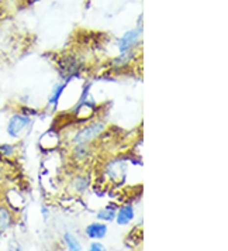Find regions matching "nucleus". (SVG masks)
<instances>
[{
    "mask_svg": "<svg viewBox=\"0 0 228 251\" xmlns=\"http://www.w3.org/2000/svg\"><path fill=\"white\" fill-rule=\"evenodd\" d=\"M107 231H109L107 223H103V222H99V220L91 222L85 227V234L91 241H102L107 236Z\"/></svg>",
    "mask_w": 228,
    "mask_h": 251,
    "instance_id": "8",
    "label": "nucleus"
},
{
    "mask_svg": "<svg viewBox=\"0 0 228 251\" xmlns=\"http://www.w3.org/2000/svg\"><path fill=\"white\" fill-rule=\"evenodd\" d=\"M107 127H109L107 123L104 120H100V119L88 122L86 125L80 126L79 128H76L69 136V146H75V144H94L107 131Z\"/></svg>",
    "mask_w": 228,
    "mask_h": 251,
    "instance_id": "1",
    "label": "nucleus"
},
{
    "mask_svg": "<svg viewBox=\"0 0 228 251\" xmlns=\"http://www.w3.org/2000/svg\"><path fill=\"white\" fill-rule=\"evenodd\" d=\"M16 223V213L6 202H0V234L6 233Z\"/></svg>",
    "mask_w": 228,
    "mask_h": 251,
    "instance_id": "7",
    "label": "nucleus"
},
{
    "mask_svg": "<svg viewBox=\"0 0 228 251\" xmlns=\"http://www.w3.org/2000/svg\"><path fill=\"white\" fill-rule=\"evenodd\" d=\"M17 152V147L14 144H9V143H4V144H0V157L1 158H13Z\"/></svg>",
    "mask_w": 228,
    "mask_h": 251,
    "instance_id": "14",
    "label": "nucleus"
},
{
    "mask_svg": "<svg viewBox=\"0 0 228 251\" xmlns=\"http://www.w3.org/2000/svg\"><path fill=\"white\" fill-rule=\"evenodd\" d=\"M136 216H137L136 206L133 205V203H124V205H121L120 207H117L114 222L118 226H128L131 222H134Z\"/></svg>",
    "mask_w": 228,
    "mask_h": 251,
    "instance_id": "6",
    "label": "nucleus"
},
{
    "mask_svg": "<svg viewBox=\"0 0 228 251\" xmlns=\"http://www.w3.org/2000/svg\"><path fill=\"white\" fill-rule=\"evenodd\" d=\"M91 185V178L89 174H76L70 178L68 182V191L72 195H80L86 194L89 191Z\"/></svg>",
    "mask_w": 228,
    "mask_h": 251,
    "instance_id": "5",
    "label": "nucleus"
},
{
    "mask_svg": "<svg viewBox=\"0 0 228 251\" xmlns=\"http://www.w3.org/2000/svg\"><path fill=\"white\" fill-rule=\"evenodd\" d=\"M22 113L25 114V116H28V117H35V116L40 114V112H38L37 109H33V107H23V109H22Z\"/></svg>",
    "mask_w": 228,
    "mask_h": 251,
    "instance_id": "16",
    "label": "nucleus"
},
{
    "mask_svg": "<svg viewBox=\"0 0 228 251\" xmlns=\"http://www.w3.org/2000/svg\"><path fill=\"white\" fill-rule=\"evenodd\" d=\"M88 251H109L102 241H91L88 246Z\"/></svg>",
    "mask_w": 228,
    "mask_h": 251,
    "instance_id": "15",
    "label": "nucleus"
},
{
    "mask_svg": "<svg viewBox=\"0 0 228 251\" xmlns=\"http://www.w3.org/2000/svg\"><path fill=\"white\" fill-rule=\"evenodd\" d=\"M70 155L75 161H83L91 160L93 155V144H75L70 146Z\"/></svg>",
    "mask_w": 228,
    "mask_h": 251,
    "instance_id": "9",
    "label": "nucleus"
},
{
    "mask_svg": "<svg viewBox=\"0 0 228 251\" xmlns=\"http://www.w3.org/2000/svg\"><path fill=\"white\" fill-rule=\"evenodd\" d=\"M134 55H136L134 50L133 51H128V52H123V54H120V55L113 58L112 62H110V65H112V68L117 69V71L124 69L131 64V61L134 59Z\"/></svg>",
    "mask_w": 228,
    "mask_h": 251,
    "instance_id": "11",
    "label": "nucleus"
},
{
    "mask_svg": "<svg viewBox=\"0 0 228 251\" xmlns=\"http://www.w3.org/2000/svg\"><path fill=\"white\" fill-rule=\"evenodd\" d=\"M31 126H33V117H28L22 112H17V113H13L10 119L7 120L6 133L13 140H19L31 128Z\"/></svg>",
    "mask_w": 228,
    "mask_h": 251,
    "instance_id": "3",
    "label": "nucleus"
},
{
    "mask_svg": "<svg viewBox=\"0 0 228 251\" xmlns=\"http://www.w3.org/2000/svg\"><path fill=\"white\" fill-rule=\"evenodd\" d=\"M67 85H68V82H61V83H57L52 88V91H51L49 96H48V100H46L48 109H51V110H55L57 109L58 104H59V100L62 98V95H64V92L67 89Z\"/></svg>",
    "mask_w": 228,
    "mask_h": 251,
    "instance_id": "10",
    "label": "nucleus"
},
{
    "mask_svg": "<svg viewBox=\"0 0 228 251\" xmlns=\"http://www.w3.org/2000/svg\"><path fill=\"white\" fill-rule=\"evenodd\" d=\"M141 35H142V28L141 27H137V28H133L130 31H127L126 34H123L120 38H118V51L120 54L123 52H128V51H133L137 44L141 40Z\"/></svg>",
    "mask_w": 228,
    "mask_h": 251,
    "instance_id": "4",
    "label": "nucleus"
},
{
    "mask_svg": "<svg viewBox=\"0 0 228 251\" xmlns=\"http://www.w3.org/2000/svg\"><path fill=\"white\" fill-rule=\"evenodd\" d=\"M115 212H117V207L113 203H110V205L103 206L102 209H99L96 213V217L99 222L110 223V222H114V219H115Z\"/></svg>",
    "mask_w": 228,
    "mask_h": 251,
    "instance_id": "12",
    "label": "nucleus"
},
{
    "mask_svg": "<svg viewBox=\"0 0 228 251\" xmlns=\"http://www.w3.org/2000/svg\"><path fill=\"white\" fill-rule=\"evenodd\" d=\"M128 174V160L123 155L118 157H113L103 167V175L110 183H123L126 181V176Z\"/></svg>",
    "mask_w": 228,
    "mask_h": 251,
    "instance_id": "2",
    "label": "nucleus"
},
{
    "mask_svg": "<svg viewBox=\"0 0 228 251\" xmlns=\"http://www.w3.org/2000/svg\"><path fill=\"white\" fill-rule=\"evenodd\" d=\"M14 251H22V249H20V247H17V249H16Z\"/></svg>",
    "mask_w": 228,
    "mask_h": 251,
    "instance_id": "17",
    "label": "nucleus"
},
{
    "mask_svg": "<svg viewBox=\"0 0 228 251\" xmlns=\"http://www.w3.org/2000/svg\"><path fill=\"white\" fill-rule=\"evenodd\" d=\"M0 191H1V182H0Z\"/></svg>",
    "mask_w": 228,
    "mask_h": 251,
    "instance_id": "18",
    "label": "nucleus"
},
{
    "mask_svg": "<svg viewBox=\"0 0 228 251\" xmlns=\"http://www.w3.org/2000/svg\"><path fill=\"white\" fill-rule=\"evenodd\" d=\"M62 240H64V244L67 247L68 251H82L83 250V244L82 241L78 239V236H75L73 233H69L67 231L64 236H62Z\"/></svg>",
    "mask_w": 228,
    "mask_h": 251,
    "instance_id": "13",
    "label": "nucleus"
}]
</instances>
